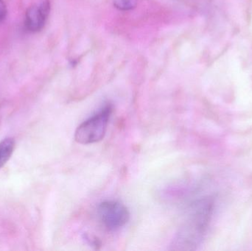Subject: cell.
Here are the masks:
<instances>
[{"instance_id": "cell-5", "label": "cell", "mask_w": 252, "mask_h": 251, "mask_svg": "<svg viewBox=\"0 0 252 251\" xmlns=\"http://www.w3.org/2000/svg\"><path fill=\"white\" fill-rule=\"evenodd\" d=\"M15 146L16 142L13 138H6L0 142V169L11 157Z\"/></svg>"}, {"instance_id": "cell-6", "label": "cell", "mask_w": 252, "mask_h": 251, "mask_svg": "<svg viewBox=\"0 0 252 251\" xmlns=\"http://www.w3.org/2000/svg\"><path fill=\"white\" fill-rule=\"evenodd\" d=\"M114 5L121 10H130L137 4V0H113Z\"/></svg>"}, {"instance_id": "cell-4", "label": "cell", "mask_w": 252, "mask_h": 251, "mask_svg": "<svg viewBox=\"0 0 252 251\" xmlns=\"http://www.w3.org/2000/svg\"><path fill=\"white\" fill-rule=\"evenodd\" d=\"M50 0H41L32 4L25 14V28L30 32H35L43 29L50 15Z\"/></svg>"}, {"instance_id": "cell-1", "label": "cell", "mask_w": 252, "mask_h": 251, "mask_svg": "<svg viewBox=\"0 0 252 251\" xmlns=\"http://www.w3.org/2000/svg\"><path fill=\"white\" fill-rule=\"evenodd\" d=\"M212 211L213 203L210 199H203L194 203L188 221L173 243L174 250H189L197 246L205 232Z\"/></svg>"}, {"instance_id": "cell-3", "label": "cell", "mask_w": 252, "mask_h": 251, "mask_svg": "<svg viewBox=\"0 0 252 251\" xmlns=\"http://www.w3.org/2000/svg\"><path fill=\"white\" fill-rule=\"evenodd\" d=\"M97 215L107 229L115 231L128 222L130 213L123 203L118 201H104L97 208Z\"/></svg>"}, {"instance_id": "cell-7", "label": "cell", "mask_w": 252, "mask_h": 251, "mask_svg": "<svg viewBox=\"0 0 252 251\" xmlns=\"http://www.w3.org/2000/svg\"><path fill=\"white\" fill-rule=\"evenodd\" d=\"M7 8L5 4L1 0H0V25L4 22L7 16Z\"/></svg>"}, {"instance_id": "cell-2", "label": "cell", "mask_w": 252, "mask_h": 251, "mask_svg": "<svg viewBox=\"0 0 252 251\" xmlns=\"http://www.w3.org/2000/svg\"><path fill=\"white\" fill-rule=\"evenodd\" d=\"M112 113V106L106 105L97 114L83 122L75 131V141L82 144H93L101 141L106 135Z\"/></svg>"}]
</instances>
